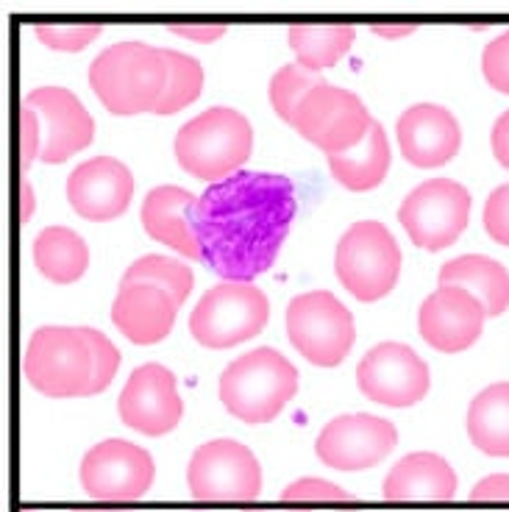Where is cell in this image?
I'll return each mask as SVG.
<instances>
[{
  "label": "cell",
  "instance_id": "12",
  "mask_svg": "<svg viewBox=\"0 0 509 512\" xmlns=\"http://www.w3.org/2000/svg\"><path fill=\"white\" fill-rule=\"evenodd\" d=\"M359 390L382 407H412L426 398L432 373L429 365L404 343H379L359 359Z\"/></svg>",
  "mask_w": 509,
  "mask_h": 512
},
{
  "label": "cell",
  "instance_id": "7",
  "mask_svg": "<svg viewBox=\"0 0 509 512\" xmlns=\"http://www.w3.org/2000/svg\"><path fill=\"white\" fill-rule=\"evenodd\" d=\"M287 337L295 351L312 365H340L357 340L354 315L329 290L295 295L287 307Z\"/></svg>",
  "mask_w": 509,
  "mask_h": 512
},
{
  "label": "cell",
  "instance_id": "16",
  "mask_svg": "<svg viewBox=\"0 0 509 512\" xmlns=\"http://www.w3.org/2000/svg\"><path fill=\"white\" fill-rule=\"evenodd\" d=\"M42 120V162L62 165L84 151L95 137V120L87 106L64 87H39L23 98Z\"/></svg>",
  "mask_w": 509,
  "mask_h": 512
},
{
  "label": "cell",
  "instance_id": "44",
  "mask_svg": "<svg viewBox=\"0 0 509 512\" xmlns=\"http://www.w3.org/2000/svg\"><path fill=\"white\" fill-rule=\"evenodd\" d=\"M23 512H37V510H23Z\"/></svg>",
  "mask_w": 509,
  "mask_h": 512
},
{
  "label": "cell",
  "instance_id": "33",
  "mask_svg": "<svg viewBox=\"0 0 509 512\" xmlns=\"http://www.w3.org/2000/svg\"><path fill=\"white\" fill-rule=\"evenodd\" d=\"M482 73L493 90L509 95V28L484 48Z\"/></svg>",
  "mask_w": 509,
  "mask_h": 512
},
{
  "label": "cell",
  "instance_id": "30",
  "mask_svg": "<svg viewBox=\"0 0 509 512\" xmlns=\"http://www.w3.org/2000/svg\"><path fill=\"white\" fill-rule=\"evenodd\" d=\"M323 84V76L320 73H312V70H306L304 64H284L279 67L273 78H270V106L276 109V115L284 120V123H295V109H298V103L304 101L309 92L315 90Z\"/></svg>",
  "mask_w": 509,
  "mask_h": 512
},
{
  "label": "cell",
  "instance_id": "14",
  "mask_svg": "<svg viewBox=\"0 0 509 512\" xmlns=\"http://www.w3.org/2000/svg\"><path fill=\"white\" fill-rule=\"evenodd\" d=\"M398 443V429L387 418L354 412L323 426L315 451L323 465L334 471H368L390 454Z\"/></svg>",
  "mask_w": 509,
  "mask_h": 512
},
{
  "label": "cell",
  "instance_id": "2",
  "mask_svg": "<svg viewBox=\"0 0 509 512\" xmlns=\"http://www.w3.org/2000/svg\"><path fill=\"white\" fill-rule=\"evenodd\" d=\"M165 48L148 42H117L98 53L90 64V87L101 103L117 117L156 112L167 90Z\"/></svg>",
  "mask_w": 509,
  "mask_h": 512
},
{
  "label": "cell",
  "instance_id": "38",
  "mask_svg": "<svg viewBox=\"0 0 509 512\" xmlns=\"http://www.w3.org/2000/svg\"><path fill=\"white\" fill-rule=\"evenodd\" d=\"M170 31L195 42H215L226 34V26L223 23H173Z\"/></svg>",
  "mask_w": 509,
  "mask_h": 512
},
{
  "label": "cell",
  "instance_id": "28",
  "mask_svg": "<svg viewBox=\"0 0 509 512\" xmlns=\"http://www.w3.org/2000/svg\"><path fill=\"white\" fill-rule=\"evenodd\" d=\"M167 67H170V78H167V90L162 101L156 106L153 115H176L181 109H187L190 103L201 98L204 90V67L201 62L181 51H167L165 48Z\"/></svg>",
  "mask_w": 509,
  "mask_h": 512
},
{
  "label": "cell",
  "instance_id": "40",
  "mask_svg": "<svg viewBox=\"0 0 509 512\" xmlns=\"http://www.w3.org/2000/svg\"><path fill=\"white\" fill-rule=\"evenodd\" d=\"M34 209H37L34 187H31L28 176H20V220H23V223H28V220H31V215H34Z\"/></svg>",
  "mask_w": 509,
  "mask_h": 512
},
{
  "label": "cell",
  "instance_id": "24",
  "mask_svg": "<svg viewBox=\"0 0 509 512\" xmlns=\"http://www.w3.org/2000/svg\"><path fill=\"white\" fill-rule=\"evenodd\" d=\"M390 162H393V156H390L387 134H384L382 123H373L368 137L359 145H354L345 154L329 156V170L345 190L365 192L382 184L390 170Z\"/></svg>",
  "mask_w": 509,
  "mask_h": 512
},
{
  "label": "cell",
  "instance_id": "34",
  "mask_svg": "<svg viewBox=\"0 0 509 512\" xmlns=\"http://www.w3.org/2000/svg\"><path fill=\"white\" fill-rule=\"evenodd\" d=\"M284 501H331V504H343V501H354V496L343 490L340 485H331L326 479H315V476H306L298 479L293 485L284 487L281 493Z\"/></svg>",
  "mask_w": 509,
  "mask_h": 512
},
{
  "label": "cell",
  "instance_id": "25",
  "mask_svg": "<svg viewBox=\"0 0 509 512\" xmlns=\"http://www.w3.org/2000/svg\"><path fill=\"white\" fill-rule=\"evenodd\" d=\"M34 265L53 284H73L90 268V248L73 229L48 226L34 240Z\"/></svg>",
  "mask_w": 509,
  "mask_h": 512
},
{
  "label": "cell",
  "instance_id": "27",
  "mask_svg": "<svg viewBox=\"0 0 509 512\" xmlns=\"http://www.w3.org/2000/svg\"><path fill=\"white\" fill-rule=\"evenodd\" d=\"M287 39H290V48H293L298 64H304L312 73H320L326 67H334L345 53L351 51V45L357 39V28L348 23H340V26L295 23L287 31Z\"/></svg>",
  "mask_w": 509,
  "mask_h": 512
},
{
  "label": "cell",
  "instance_id": "21",
  "mask_svg": "<svg viewBox=\"0 0 509 512\" xmlns=\"http://www.w3.org/2000/svg\"><path fill=\"white\" fill-rule=\"evenodd\" d=\"M195 201L198 198L190 190L176 187V184L153 187L142 201L140 220L156 243H165L181 256L201 262V248H198L195 231H192Z\"/></svg>",
  "mask_w": 509,
  "mask_h": 512
},
{
  "label": "cell",
  "instance_id": "22",
  "mask_svg": "<svg viewBox=\"0 0 509 512\" xmlns=\"http://www.w3.org/2000/svg\"><path fill=\"white\" fill-rule=\"evenodd\" d=\"M457 487L454 468L440 454L415 451L384 476L382 496L387 501H448L457 496Z\"/></svg>",
  "mask_w": 509,
  "mask_h": 512
},
{
  "label": "cell",
  "instance_id": "11",
  "mask_svg": "<svg viewBox=\"0 0 509 512\" xmlns=\"http://www.w3.org/2000/svg\"><path fill=\"white\" fill-rule=\"evenodd\" d=\"M187 485L201 501H251L262 490V468L251 448L217 437L195 448L187 465Z\"/></svg>",
  "mask_w": 509,
  "mask_h": 512
},
{
  "label": "cell",
  "instance_id": "5",
  "mask_svg": "<svg viewBox=\"0 0 509 512\" xmlns=\"http://www.w3.org/2000/svg\"><path fill=\"white\" fill-rule=\"evenodd\" d=\"M337 279L359 301H379L393 293L401 273V248L379 220H359L345 231L334 254Z\"/></svg>",
  "mask_w": 509,
  "mask_h": 512
},
{
  "label": "cell",
  "instance_id": "31",
  "mask_svg": "<svg viewBox=\"0 0 509 512\" xmlns=\"http://www.w3.org/2000/svg\"><path fill=\"white\" fill-rule=\"evenodd\" d=\"M81 332L87 337V343H90L92 351V382L90 390H87V396H98L103 393L112 379H115L117 368H120V351L117 346L98 329H90V326H81Z\"/></svg>",
  "mask_w": 509,
  "mask_h": 512
},
{
  "label": "cell",
  "instance_id": "8",
  "mask_svg": "<svg viewBox=\"0 0 509 512\" xmlns=\"http://www.w3.org/2000/svg\"><path fill=\"white\" fill-rule=\"evenodd\" d=\"M270 301L254 282H223L206 290L190 315L192 337L206 348H231L265 329Z\"/></svg>",
  "mask_w": 509,
  "mask_h": 512
},
{
  "label": "cell",
  "instance_id": "36",
  "mask_svg": "<svg viewBox=\"0 0 509 512\" xmlns=\"http://www.w3.org/2000/svg\"><path fill=\"white\" fill-rule=\"evenodd\" d=\"M39 156H42V120L28 103H23L20 106V167H23V176Z\"/></svg>",
  "mask_w": 509,
  "mask_h": 512
},
{
  "label": "cell",
  "instance_id": "3",
  "mask_svg": "<svg viewBox=\"0 0 509 512\" xmlns=\"http://www.w3.org/2000/svg\"><path fill=\"white\" fill-rule=\"evenodd\" d=\"M173 151L190 176L217 184L251 159L254 128L237 109L212 106L179 128Z\"/></svg>",
  "mask_w": 509,
  "mask_h": 512
},
{
  "label": "cell",
  "instance_id": "9",
  "mask_svg": "<svg viewBox=\"0 0 509 512\" xmlns=\"http://www.w3.org/2000/svg\"><path fill=\"white\" fill-rule=\"evenodd\" d=\"M376 120L357 92L323 81L295 109L298 134L326 156L345 154L368 137Z\"/></svg>",
  "mask_w": 509,
  "mask_h": 512
},
{
  "label": "cell",
  "instance_id": "41",
  "mask_svg": "<svg viewBox=\"0 0 509 512\" xmlns=\"http://www.w3.org/2000/svg\"><path fill=\"white\" fill-rule=\"evenodd\" d=\"M373 28V34H379V37L387 39H398V37H407V34H415L418 26L415 23H393V26H384V23H376Z\"/></svg>",
  "mask_w": 509,
  "mask_h": 512
},
{
  "label": "cell",
  "instance_id": "13",
  "mask_svg": "<svg viewBox=\"0 0 509 512\" xmlns=\"http://www.w3.org/2000/svg\"><path fill=\"white\" fill-rule=\"evenodd\" d=\"M156 465L145 448L128 440H103L81 460V487L98 501H137L153 485Z\"/></svg>",
  "mask_w": 509,
  "mask_h": 512
},
{
  "label": "cell",
  "instance_id": "39",
  "mask_svg": "<svg viewBox=\"0 0 509 512\" xmlns=\"http://www.w3.org/2000/svg\"><path fill=\"white\" fill-rule=\"evenodd\" d=\"M490 148H493V156L498 159V165L509 170V109L504 115H498V120L493 123V131H490Z\"/></svg>",
  "mask_w": 509,
  "mask_h": 512
},
{
  "label": "cell",
  "instance_id": "26",
  "mask_svg": "<svg viewBox=\"0 0 509 512\" xmlns=\"http://www.w3.org/2000/svg\"><path fill=\"white\" fill-rule=\"evenodd\" d=\"M468 437L487 457L509 460V382L484 387L468 407Z\"/></svg>",
  "mask_w": 509,
  "mask_h": 512
},
{
  "label": "cell",
  "instance_id": "10",
  "mask_svg": "<svg viewBox=\"0 0 509 512\" xmlns=\"http://www.w3.org/2000/svg\"><path fill=\"white\" fill-rule=\"evenodd\" d=\"M471 218V192L454 179L418 184L404 198L398 220L409 240L426 251H443L462 237Z\"/></svg>",
  "mask_w": 509,
  "mask_h": 512
},
{
  "label": "cell",
  "instance_id": "35",
  "mask_svg": "<svg viewBox=\"0 0 509 512\" xmlns=\"http://www.w3.org/2000/svg\"><path fill=\"white\" fill-rule=\"evenodd\" d=\"M484 229L496 243L509 248V181L498 184L484 204Z\"/></svg>",
  "mask_w": 509,
  "mask_h": 512
},
{
  "label": "cell",
  "instance_id": "15",
  "mask_svg": "<svg viewBox=\"0 0 509 512\" xmlns=\"http://www.w3.org/2000/svg\"><path fill=\"white\" fill-rule=\"evenodd\" d=\"M117 412L120 421L140 435L162 437L173 432L184 415L173 371H167L159 362L140 365L128 376L126 387L117 398Z\"/></svg>",
  "mask_w": 509,
  "mask_h": 512
},
{
  "label": "cell",
  "instance_id": "1",
  "mask_svg": "<svg viewBox=\"0 0 509 512\" xmlns=\"http://www.w3.org/2000/svg\"><path fill=\"white\" fill-rule=\"evenodd\" d=\"M293 181L240 170L209 184L192 209L201 262L223 282H254L268 273L295 220Z\"/></svg>",
  "mask_w": 509,
  "mask_h": 512
},
{
  "label": "cell",
  "instance_id": "43",
  "mask_svg": "<svg viewBox=\"0 0 509 512\" xmlns=\"http://www.w3.org/2000/svg\"><path fill=\"white\" fill-rule=\"evenodd\" d=\"M73 512H131V510H73Z\"/></svg>",
  "mask_w": 509,
  "mask_h": 512
},
{
  "label": "cell",
  "instance_id": "29",
  "mask_svg": "<svg viewBox=\"0 0 509 512\" xmlns=\"http://www.w3.org/2000/svg\"><path fill=\"white\" fill-rule=\"evenodd\" d=\"M120 284H156V287H165L167 293L176 295L179 304H184L192 284H195V276H192V270L181 259L162 254H145L128 265Z\"/></svg>",
  "mask_w": 509,
  "mask_h": 512
},
{
  "label": "cell",
  "instance_id": "6",
  "mask_svg": "<svg viewBox=\"0 0 509 512\" xmlns=\"http://www.w3.org/2000/svg\"><path fill=\"white\" fill-rule=\"evenodd\" d=\"M23 373L42 396H87L92 382V351L84 332L67 326L37 329L23 354Z\"/></svg>",
  "mask_w": 509,
  "mask_h": 512
},
{
  "label": "cell",
  "instance_id": "37",
  "mask_svg": "<svg viewBox=\"0 0 509 512\" xmlns=\"http://www.w3.org/2000/svg\"><path fill=\"white\" fill-rule=\"evenodd\" d=\"M473 501H509V474H493L471 490Z\"/></svg>",
  "mask_w": 509,
  "mask_h": 512
},
{
  "label": "cell",
  "instance_id": "20",
  "mask_svg": "<svg viewBox=\"0 0 509 512\" xmlns=\"http://www.w3.org/2000/svg\"><path fill=\"white\" fill-rule=\"evenodd\" d=\"M179 307L176 295L167 293L165 287L120 284V293L112 304V320L134 346H153L173 332Z\"/></svg>",
  "mask_w": 509,
  "mask_h": 512
},
{
  "label": "cell",
  "instance_id": "19",
  "mask_svg": "<svg viewBox=\"0 0 509 512\" xmlns=\"http://www.w3.org/2000/svg\"><path fill=\"white\" fill-rule=\"evenodd\" d=\"M395 137L401 154L415 167H440L459 154L462 128L440 103H415L398 117Z\"/></svg>",
  "mask_w": 509,
  "mask_h": 512
},
{
  "label": "cell",
  "instance_id": "42",
  "mask_svg": "<svg viewBox=\"0 0 509 512\" xmlns=\"http://www.w3.org/2000/svg\"><path fill=\"white\" fill-rule=\"evenodd\" d=\"M245 512H306V510H245Z\"/></svg>",
  "mask_w": 509,
  "mask_h": 512
},
{
  "label": "cell",
  "instance_id": "4",
  "mask_svg": "<svg viewBox=\"0 0 509 512\" xmlns=\"http://www.w3.org/2000/svg\"><path fill=\"white\" fill-rule=\"evenodd\" d=\"M223 407L245 423H270L298 393V371L276 348H254L220 373Z\"/></svg>",
  "mask_w": 509,
  "mask_h": 512
},
{
  "label": "cell",
  "instance_id": "17",
  "mask_svg": "<svg viewBox=\"0 0 509 512\" xmlns=\"http://www.w3.org/2000/svg\"><path fill=\"white\" fill-rule=\"evenodd\" d=\"M482 301L462 287H437L418 312L420 337L443 354L471 348L484 332Z\"/></svg>",
  "mask_w": 509,
  "mask_h": 512
},
{
  "label": "cell",
  "instance_id": "18",
  "mask_svg": "<svg viewBox=\"0 0 509 512\" xmlns=\"http://www.w3.org/2000/svg\"><path fill=\"white\" fill-rule=\"evenodd\" d=\"M134 195V176L120 159L95 156L78 165L67 176V201L76 215L92 223L120 218L131 204Z\"/></svg>",
  "mask_w": 509,
  "mask_h": 512
},
{
  "label": "cell",
  "instance_id": "23",
  "mask_svg": "<svg viewBox=\"0 0 509 512\" xmlns=\"http://www.w3.org/2000/svg\"><path fill=\"white\" fill-rule=\"evenodd\" d=\"M440 287H462L482 301L487 318H498L509 309V270L484 254H462L448 259L437 273Z\"/></svg>",
  "mask_w": 509,
  "mask_h": 512
},
{
  "label": "cell",
  "instance_id": "32",
  "mask_svg": "<svg viewBox=\"0 0 509 512\" xmlns=\"http://www.w3.org/2000/svg\"><path fill=\"white\" fill-rule=\"evenodd\" d=\"M101 26L95 23H87V26H62V23H37L34 34L37 39L51 48V51H64V53H76L84 51L90 45L92 39L101 37Z\"/></svg>",
  "mask_w": 509,
  "mask_h": 512
}]
</instances>
